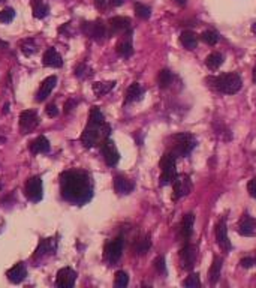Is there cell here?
Wrapping results in <instances>:
<instances>
[{"mask_svg": "<svg viewBox=\"0 0 256 288\" xmlns=\"http://www.w3.org/2000/svg\"><path fill=\"white\" fill-rule=\"evenodd\" d=\"M62 197L77 206L88 203L93 197V182L88 173L81 170H69L60 176Z\"/></svg>", "mask_w": 256, "mask_h": 288, "instance_id": "obj_1", "label": "cell"}, {"mask_svg": "<svg viewBox=\"0 0 256 288\" xmlns=\"http://www.w3.org/2000/svg\"><path fill=\"white\" fill-rule=\"evenodd\" d=\"M111 126L107 123L104 114L97 107H93L88 114V122L85 129L81 134V143L84 147L91 149L94 146H100L107 138H110Z\"/></svg>", "mask_w": 256, "mask_h": 288, "instance_id": "obj_2", "label": "cell"}, {"mask_svg": "<svg viewBox=\"0 0 256 288\" xmlns=\"http://www.w3.org/2000/svg\"><path fill=\"white\" fill-rule=\"evenodd\" d=\"M207 83L212 89L220 93H225V95H234L240 92L243 86L241 77L235 72H226V74H220L216 77H210L207 78Z\"/></svg>", "mask_w": 256, "mask_h": 288, "instance_id": "obj_3", "label": "cell"}, {"mask_svg": "<svg viewBox=\"0 0 256 288\" xmlns=\"http://www.w3.org/2000/svg\"><path fill=\"white\" fill-rule=\"evenodd\" d=\"M170 152L175 155L177 158H186L192 153V150L196 147L198 141L196 138L189 132H180L170 137Z\"/></svg>", "mask_w": 256, "mask_h": 288, "instance_id": "obj_4", "label": "cell"}, {"mask_svg": "<svg viewBox=\"0 0 256 288\" xmlns=\"http://www.w3.org/2000/svg\"><path fill=\"white\" fill-rule=\"evenodd\" d=\"M175 159H177V156L172 155L171 152H167L162 156V159H161V177H159V185L161 186L172 185V180L177 176Z\"/></svg>", "mask_w": 256, "mask_h": 288, "instance_id": "obj_5", "label": "cell"}, {"mask_svg": "<svg viewBox=\"0 0 256 288\" xmlns=\"http://www.w3.org/2000/svg\"><path fill=\"white\" fill-rule=\"evenodd\" d=\"M123 246H125V239L123 237H116L110 240L105 248H104V258L110 266H114L123 254Z\"/></svg>", "mask_w": 256, "mask_h": 288, "instance_id": "obj_6", "label": "cell"}, {"mask_svg": "<svg viewBox=\"0 0 256 288\" xmlns=\"http://www.w3.org/2000/svg\"><path fill=\"white\" fill-rule=\"evenodd\" d=\"M41 123V119L38 116L36 110H24L20 114V132L21 134H30L35 131Z\"/></svg>", "mask_w": 256, "mask_h": 288, "instance_id": "obj_7", "label": "cell"}, {"mask_svg": "<svg viewBox=\"0 0 256 288\" xmlns=\"http://www.w3.org/2000/svg\"><path fill=\"white\" fill-rule=\"evenodd\" d=\"M83 32L84 35H87L90 39L96 41V42H102L110 33L105 27V24L102 21H91V23H84L83 24Z\"/></svg>", "mask_w": 256, "mask_h": 288, "instance_id": "obj_8", "label": "cell"}, {"mask_svg": "<svg viewBox=\"0 0 256 288\" xmlns=\"http://www.w3.org/2000/svg\"><path fill=\"white\" fill-rule=\"evenodd\" d=\"M100 153L104 156V161L108 167H116L120 161V153L116 147V143L111 138H107L100 144Z\"/></svg>", "mask_w": 256, "mask_h": 288, "instance_id": "obj_9", "label": "cell"}, {"mask_svg": "<svg viewBox=\"0 0 256 288\" xmlns=\"http://www.w3.org/2000/svg\"><path fill=\"white\" fill-rule=\"evenodd\" d=\"M24 194H26L27 200L32 203H39L42 200L43 192H42V180L39 176H33L26 182Z\"/></svg>", "mask_w": 256, "mask_h": 288, "instance_id": "obj_10", "label": "cell"}, {"mask_svg": "<svg viewBox=\"0 0 256 288\" xmlns=\"http://www.w3.org/2000/svg\"><path fill=\"white\" fill-rule=\"evenodd\" d=\"M174 200H180L192 192V180L187 174H177L172 180Z\"/></svg>", "mask_w": 256, "mask_h": 288, "instance_id": "obj_11", "label": "cell"}, {"mask_svg": "<svg viewBox=\"0 0 256 288\" xmlns=\"http://www.w3.org/2000/svg\"><path fill=\"white\" fill-rule=\"evenodd\" d=\"M196 257H198L196 246H193L190 243H186L184 248L180 249V263H181V267L184 270H192L195 267Z\"/></svg>", "mask_w": 256, "mask_h": 288, "instance_id": "obj_12", "label": "cell"}, {"mask_svg": "<svg viewBox=\"0 0 256 288\" xmlns=\"http://www.w3.org/2000/svg\"><path fill=\"white\" fill-rule=\"evenodd\" d=\"M110 35H123L129 30H132V21L128 17H113L108 21Z\"/></svg>", "mask_w": 256, "mask_h": 288, "instance_id": "obj_13", "label": "cell"}, {"mask_svg": "<svg viewBox=\"0 0 256 288\" xmlns=\"http://www.w3.org/2000/svg\"><path fill=\"white\" fill-rule=\"evenodd\" d=\"M77 281V272L71 267H63L57 272L56 285L60 288H72Z\"/></svg>", "mask_w": 256, "mask_h": 288, "instance_id": "obj_14", "label": "cell"}, {"mask_svg": "<svg viewBox=\"0 0 256 288\" xmlns=\"http://www.w3.org/2000/svg\"><path fill=\"white\" fill-rule=\"evenodd\" d=\"M116 51L119 56L125 57V59H128V57H130L133 54V44H132V30L120 35V39L116 45Z\"/></svg>", "mask_w": 256, "mask_h": 288, "instance_id": "obj_15", "label": "cell"}, {"mask_svg": "<svg viewBox=\"0 0 256 288\" xmlns=\"http://www.w3.org/2000/svg\"><path fill=\"white\" fill-rule=\"evenodd\" d=\"M216 240H217V245L220 246V249H223L225 252H228L231 249V242L228 237V228H226V218L225 216L216 225Z\"/></svg>", "mask_w": 256, "mask_h": 288, "instance_id": "obj_16", "label": "cell"}, {"mask_svg": "<svg viewBox=\"0 0 256 288\" xmlns=\"http://www.w3.org/2000/svg\"><path fill=\"white\" fill-rule=\"evenodd\" d=\"M237 231L240 236L253 237L256 234V221L249 215H243V218L240 219V222L237 225Z\"/></svg>", "mask_w": 256, "mask_h": 288, "instance_id": "obj_17", "label": "cell"}, {"mask_svg": "<svg viewBox=\"0 0 256 288\" xmlns=\"http://www.w3.org/2000/svg\"><path fill=\"white\" fill-rule=\"evenodd\" d=\"M56 249H57V242L49 237V239H42L35 255H33V260H39V258H43V257H48V255H54L56 254Z\"/></svg>", "mask_w": 256, "mask_h": 288, "instance_id": "obj_18", "label": "cell"}, {"mask_svg": "<svg viewBox=\"0 0 256 288\" xmlns=\"http://www.w3.org/2000/svg\"><path fill=\"white\" fill-rule=\"evenodd\" d=\"M56 84H57V77H56V75L46 77V78L41 83V87H39V90H38V93H36V101H38V102H43V101L51 95V92L54 90Z\"/></svg>", "mask_w": 256, "mask_h": 288, "instance_id": "obj_19", "label": "cell"}, {"mask_svg": "<svg viewBox=\"0 0 256 288\" xmlns=\"http://www.w3.org/2000/svg\"><path fill=\"white\" fill-rule=\"evenodd\" d=\"M42 65L48 66V68H62L63 66V59H62V56L56 51V48H48L43 53Z\"/></svg>", "mask_w": 256, "mask_h": 288, "instance_id": "obj_20", "label": "cell"}, {"mask_svg": "<svg viewBox=\"0 0 256 288\" xmlns=\"http://www.w3.org/2000/svg\"><path fill=\"white\" fill-rule=\"evenodd\" d=\"M133 189H135V183L130 179H128L125 176H116L114 177V191L119 195H128Z\"/></svg>", "mask_w": 256, "mask_h": 288, "instance_id": "obj_21", "label": "cell"}, {"mask_svg": "<svg viewBox=\"0 0 256 288\" xmlns=\"http://www.w3.org/2000/svg\"><path fill=\"white\" fill-rule=\"evenodd\" d=\"M193 224H195V215L193 213L184 215V218L181 219V224H180V237L183 240H189L192 237Z\"/></svg>", "mask_w": 256, "mask_h": 288, "instance_id": "obj_22", "label": "cell"}, {"mask_svg": "<svg viewBox=\"0 0 256 288\" xmlns=\"http://www.w3.org/2000/svg\"><path fill=\"white\" fill-rule=\"evenodd\" d=\"M144 93H145V90H144V87H142L139 83H132V84L128 87V90H126L125 104L129 105V104H133V102L141 101L142 96H144Z\"/></svg>", "mask_w": 256, "mask_h": 288, "instance_id": "obj_23", "label": "cell"}, {"mask_svg": "<svg viewBox=\"0 0 256 288\" xmlns=\"http://www.w3.org/2000/svg\"><path fill=\"white\" fill-rule=\"evenodd\" d=\"M6 276H8V281L12 282V284L23 282L26 279V276H27V267H26V264L24 263H17L11 270H8Z\"/></svg>", "mask_w": 256, "mask_h": 288, "instance_id": "obj_24", "label": "cell"}, {"mask_svg": "<svg viewBox=\"0 0 256 288\" xmlns=\"http://www.w3.org/2000/svg\"><path fill=\"white\" fill-rule=\"evenodd\" d=\"M29 149H30V152H32L33 155H38V153H48L49 149H51V146H49V141H48L46 137L39 135L38 138H35V140L30 143Z\"/></svg>", "mask_w": 256, "mask_h": 288, "instance_id": "obj_25", "label": "cell"}, {"mask_svg": "<svg viewBox=\"0 0 256 288\" xmlns=\"http://www.w3.org/2000/svg\"><path fill=\"white\" fill-rule=\"evenodd\" d=\"M180 44L186 50L192 51V50H195L198 47V36L193 32H190V30H184V32L180 33Z\"/></svg>", "mask_w": 256, "mask_h": 288, "instance_id": "obj_26", "label": "cell"}, {"mask_svg": "<svg viewBox=\"0 0 256 288\" xmlns=\"http://www.w3.org/2000/svg\"><path fill=\"white\" fill-rule=\"evenodd\" d=\"M30 5H32V11H33V17L35 18H45L49 12L48 5H45L42 0H30Z\"/></svg>", "mask_w": 256, "mask_h": 288, "instance_id": "obj_27", "label": "cell"}, {"mask_svg": "<svg viewBox=\"0 0 256 288\" xmlns=\"http://www.w3.org/2000/svg\"><path fill=\"white\" fill-rule=\"evenodd\" d=\"M151 246V240H150V236H141L135 240L133 243V252L136 255H144L145 252H148Z\"/></svg>", "mask_w": 256, "mask_h": 288, "instance_id": "obj_28", "label": "cell"}, {"mask_svg": "<svg viewBox=\"0 0 256 288\" xmlns=\"http://www.w3.org/2000/svg\"><path fill=\"white\" fill-rule=\"evenodd\" d=\"M114 87H116V81H97L91 86L94 95H97V96H104V95L110 93Z\"/></svg>", "mask_w": 256, "mask_h": 288, "instance_id": "obj_29", "label": "cell"}, {"mask_svg": "<svg viewBox=\"0 0 256 288\" xmlns=\"http://www.w3.org/2000/svg\"><path fill=\"white\" fill-rule=\"evenodd\" d=\"M223 65V56L220 53H212L206 59V66L212 71H217Z\"/></svg>", "mask_w": 256, "mask_h": 288, "instance_id": "obj_30", "label": "cell"}, {"mask_svg": "<svg viewBox=\"0 0 256 288\" xmlns=\"http://www.w3.org/2000/svg\"><path fill=\"white\" fill-rule=\"evenodd\" d=\"M174 81V74L170 69H162L158 75V84L161 89H168L172 86Z\"/></svg>", "mask_w": 256, "mask_h": 288, "instance_id": "obj_31", "label": "cell"}, {"mask_svg": "<svg viewBox=\"0 0 256 288\" xmlns=\"http://www.w3.org/2000/svg\"><path fill=\"white\" fill-rule=\"evenodd\" d=\"M222 266H223V261L222 258L219 257H214L213 258V264L210 267V281L212 284H216L220 278V273H222Z\"/></svg>", "mask_w": 256, "mask_h": 288, "instance_id": "obj_32", "label": "cell"}, {"mask_svg": "<svg viewBox=\"0 0 256 288\" xmlns=\"http://www.w3.org/2000/svg\"><path fill=\"white\" fill-rule=\"evenodd\" d=\"M20 48H21L23 54L27 56V57H30L35 53H38V45H36L35 39H24V41H21L20 42Z\"/></svg>", "mask_w": 256, "mask_h": 288, "instance_id": "obj_33", "label": "cell"}, {"mask_svg": "<svg viewBox=\"0 0 256 288\" xmlns=\"http://www.w3.org/2000/svg\"><path fill=\"white\" fill-rule=\"evenodd\" d=\"M201 41L207 45H216L219 42V35L214 30H206L201 35Z\"/></svg>", "mask_w": 256, "mask_h": 288, "instance_id": "obj_34", "label": "cell"}, {"mask_svg": "<svg viewBox=\"0 0 256 288\" xmlns=\"http://www.w3.org/2000/svg\"><path fill=\"white\" fill-rule=\"evenodd\" d=\"M91 74H93V71H91V68H88L87 63H80L75 68V77L80 80H85V78L91 77Z\"/></svg>", "mask_w": 256, "mask_h": 288, "instance_id": "obj_35", "label": "cell"}, {"mask_svg": "<svg viewBox=\"0 0 256 288\" xmlns=\"http://www.w3.org/2000/svg\"><path fill=\"white\" fill-rule=\"evenodd\" d=\"M129 284V276L125 270H119L116 272V278H114V285L117 288H125Z\"/></svg>", "mask_w": 256, "mask_h": 288, "instance_id": "obj_36", "label": "cell"}, {"mask_svg": "<svg viewBox=\"0 0 256 288\" xmlns=\"http://www.w3.org/2000/svg\"><path fill=\"white\" fill-rule=\"evenodd\" d=\"M135 14L136 17H139L141 20H148L151 17V9L142 3H136L135 5Z\"/></svg>", "mask_w": 256, "mask_h": 288, "instance_id": "obj_37", "label": "cell"}, {"mask_svg": "<svg viewBox=\"0 0 256 288\" xmlns=\"http://www.w3.org/2000/svg\"><path fill=\"white\" fill-rule=\"evenodd\" d=\"M183 285L187 287V288H198V287H201L199 275H198V273H190V275L186 278V281L183 282Z\"/></svg>", "mask_w": 256, "mask_h": 288, "instance_id": "obj_38", "label": "cell"}, {"mask_svg": "<svg viewBox=\"0 0 256 288\" xmlns=\"http://www.w3.org/2000/svg\"><path fill=\"white\" fill-rule=\"evenodd\" d=\"M15 18V11L12 8H5L3 11H0V23H11Z\"/></svg>", "mask_w": 256, "mask_h": 288, "instance_id": "obj_39", "label": "cell"}, {"mask_svg": "<svg viewBox=\"0 0 256 288\" xmlns=\"http://www.w3.org/2000/svg\"><path fill=\"white\" fill-rule=\"evenodd\" d=\"M45 113H46L48 117H56V116H59V108L56 107V104H49V105H46Z\"/></svg>", "mask_w": 256, "mask_h": 288, "instance_id": "obj_40", "label": "cell"}, {"mask_svg": "<svg viewBox=\"0 0 256 288\" xmlns=\"http://www.w3.org/2000/svg\"><path fill=\"white\" fill-rule=\"evenodd\" d=\"M155 264H156V269H158V272H161V273L167 275V267H165V257H158V258H156V261H155Z\"/></svg>", "mask_w": 256, "mask_h": 288, "instance_id": "obj_41", "label": "cell"}, {"mask_svg": "<svg viewBox=\"0 0 256 288\" xmlns=\"http://www.w3.org/2000/svg\"><path fill=\"white\" fill-rule=\"evenodd\" d=\"M77 104H78V101L77 99H74V98H71V99H68L66 101V104H65V113L66 114H69L75 107H77Z\"/></svg>", "mask_w": 256, "mask_h": 288, "instance_id": "obj_42", "label": "cell"}, {"mask_svg": "<svg viewBox=\"0 0 256 288\" xmlns=\"http://www.w3.org/2000/svg\"><path fill=\"white\" fill-rule=\"evenodd\" d=\"M247 191H249V194H250L253 198H256V177H255V179H252V180L249 182V185H247Z\"/></svg>", "mask_w": 256, "mask_h": 288, "instance_id": "obj_43", "label": "cell"}, {"mask_svg": "<svg viewBox=\"0 0 256 288\" xmlns=\"http://www.w3.org/2000/svg\"><path fill=\"white\" fill-rule=\"evenodd\" d=\"M240 264H241V267H244V269H250V267L255 264V258L246 257V258H243V260L240 261Z\"/></svg>", "mask_w": 256, "mask_h": 288, "instance_id": "obj_44", "label": "cell"}, {"mask_svg": "<svg viewBox=\"0 0 256 288\" xmlns=\"http://www.w3.org/2000/svg\"><path fill=\"white\" fill-rule=\"evenodd\" d=\"M93 2H94V5H96L99 9H102V8H104V6L107 5L108 0H93Z\"/></svg>", "mask_w": 256, "mask_h": 288, "instance_id": "obj_45", "label": "cell"}, {"mask_svg": "<svg viewBox=\"0 0 256 288\" xmlns=\"http://www.w3.org/2000/svg\"><path fill=\"white\" fill-rule=\"evenodd\" d=\"M108 2L113 8H116V6H122L125 3V0H108Z\"/></svg>", "mask_w": 256, "mask_h": 288, "instance_id": "obj_46", "label": "cell"}, {"mask_svg": "<svg viewBox=\"0 0 256 288\" xmlns=\"http://www.w3.org/2000/svg\"><path fill=\"white\" fill-rule=\"evenodd\" d=\"M174 2L178 5V6H184L186 5V2H187V0H174Z\"/></svg>", "mask_w": 256, "mask_h": 288, "instance_id": "obj_47", "label": "cell"}, {"mask_svg": "<svg viewBox=\"0 0 256 288\" xmlns=\"http://www.w3.org/2000/svg\"><path fill=\"white\" fill-rule=\"evenodd\" d=\"M2 143H5V137L2 135V132H0V144H2Z\"/></svg>", "mask_w": 256, "mask_h": 288, "instance_id": "obj_48", "label": "cell"}, {"mask_svg": "<svg viewBox=\"0 0 256 288\" xmlns=\"http://www.w3.org/2000/svg\"><path fill=\"white\" fill-rule=\"evenodd\" d=\"M0 47H3V48H6V47H8V44H6V42H3V41H0Z\"/></svg>", "mask_w": 256, "mask_h": 288, "instance_id": "obj_49", "label": "cell"}, {"mask_svg": "<svg viewBox=\"0 0 256 288\" xmlns=\"http://www.w3.org/2000/svg\"><path fill=\"white\" fill-rule=\"evenodd\" d=\"M253 83L256 84V68H255V71H253Z\"/></svg>", "mask_w": 256, "mask_h": 288, "instance_id": "obj_50", "label": "cell"}, {"mask_svg": "<svg viewBox=\"0 0 256 288\" xmlns=\"http://www.w3.org/2000/svg\"><path fill=\"white\" fill-rule=\"evenodd\" d=\"M255 264H256V257H255Z\"/></svg>", "mask_w": 256, "mask_h": 288, "instance_id": "obj_51", "label": "cell"}, {"mask_svg": "<svg viewBox=\"0 0 256 288\" xmlns=\"http://www.w3.org/2000/svg\"><path fill=\"white\" fill-rule=\"evenodd\" d=\"M0 2H3V0H0Z\"/></svg>", "mask_w": 256, "mask_h": 288, "instance_id": "obj_52", "label": "cell"}]
</instances>
